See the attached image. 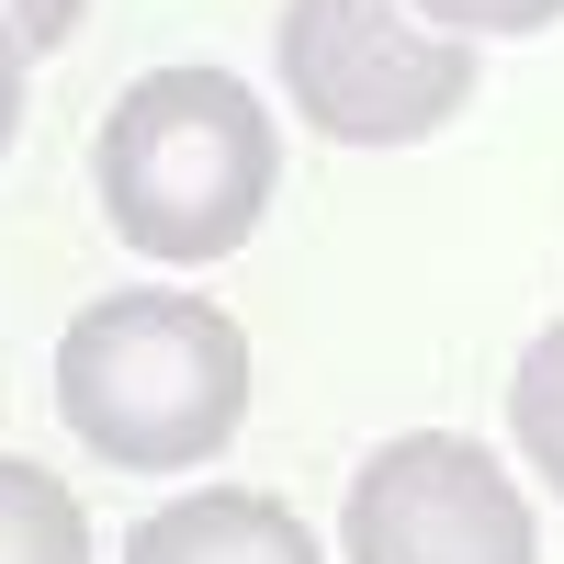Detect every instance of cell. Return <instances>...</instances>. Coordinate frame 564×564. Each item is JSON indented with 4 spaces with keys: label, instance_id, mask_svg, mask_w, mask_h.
<instances>
[{
    "label": "cell",
    "instance_id": "6da1fadb",
    "mask_svg": "<svg viewBox=\"0 0 564 564\" xmlns=\"http://www.w3.org/2000/svg\"><path fill=\"white\" fill-rule=\"evenodd\" d=\"M57 417L124 463V475H181L215 463L249 417V339L204 294H102L57 339Z\"/></svg>",
    "mask_w": 564,
    "mask_h": 564
},
{
    "label": "cell",
    "instance_id": "7a4b0ae2",
    "mask_svg": "<svg viewBox=\"0 0 564 564\" xmlns=\"http://www.w3.org/2000/svg\"><path fill=\"white\" fill-rule=\"evenodd\" d=\"M90 181L135 260H226L271 215L282 135L226 68H159L102 113Z\"/></svg>",
    "mask_w": 564,
    "mask_h": 564
},
{
    "label": "cell",
    "instance_id": "3957f363",
    "mask_svg": "<svg viewBox=\"0 0 564 564\" xmlns=\"http://www.w3.org/2000/svg\"><path fill=\"white\" fill-rule=\"evenodd\" d=\"M282 90L339 148H417L475 102V45L417 23V0H294Z\"/></svg>",
    "mask_w": 564,
    "mask_h": 564
},
{
    "label": "cell",
    "instance_id": "277c9868",
    "mask_svg": "<svg viewBox=\"0 0 564 564\" xmlns=\"http://www.w3.org/2000/svg\"><path fill=\"white\" fill-rule=\"evenodd\" d=\"M339 553L350 564H531V508L475 441L406 430L350 475Z\"/></svg>",
    "mask_w": 564,
    "mask_h": 564
},
{
    "label": "cell",
    "instance_id": "5b68a950",
    "mask_svg": "<svg viewBox=\"0 0 564 564\" xmlns=\"http://www.w3.org/2000/svg\"><path fill=\"white\" fill-rule=\"evenodd\" d=\"M124 564H316L305 520L260 486H204V497H170L159 520L124 531Z\"/></svg>",
    "mask_w": 564,
    "mask_h": 564
},
{
    "label": "cell",
    "instance_id": "8992f818",
    "mask_svg": "<svg viewBox=\"0 0 564 564\" xmlns=\"http://www.w3.org/2000/svg\"><path fill=\"white\" fill-rule=\"evenodd\" d=\"M0 564H90V520L45 463L0 452Z\"/></svg>",
    "mask_w": 564,
    "mask_h": 564
},
{
    "label": "cell",
    "instance_id": "52a82bcc",
    "mask_svg": "<svg viewBox=\"0 0 564 564\" xmlns=\"http://www.w3.org/2000/svg\"><path fill=\"white\" fill-rule=\"evenodd\" d=\"M508 430H520V452L542 463V486L564 497V327H542L520 350V372H508Z\"/></svg>",
    "mask_w": 564,
    "mask_h": 564
},
{
    "label": "cell",
    "instance_id": "ba28073f",
    "mask_svg": "<svg viewBox=\"0 0 564 564\" xmlns=\"http://www.w3.org/2000/svg\"><path fill=\"white\" fill-rule=\"evenodd\" d=\"M417 12L475 45V34H542V23H564V0H417Z\"/></svg>",
    "mask_w": 564,
    "mask_h": 564
},
{
    "label": "cell",
    "instance_id": "9c48e42d",
    "mask_svg": "<svg viewBox=\"0 0 564 564\" xmlns=\"http://www.w3.org/2000/svg\"><path fill=\"white\" fill-rule=\"evenodd\" d=\"M79 12H90V0H0V23H12L34 57H45V45H68V34H79Z\"/></svg>",
    "mask_w": 564,
    "mask_h": 564
},
{
    "label": "cell",
    "instance_id": "30bf717a",
    "mask_svg": "<svg viewBox=\"0 0 564 564\" xmlns=\"http://www.w3.org/2000/svg\"><path fill=\"white\" fill-rule=\"evenodd\" d=\"M23 57H34V45H23L12 23H0V148L23 135Z\"/></svg>",
    "mask_w": 564,
    "mask_h": 564
}]
</instances>
